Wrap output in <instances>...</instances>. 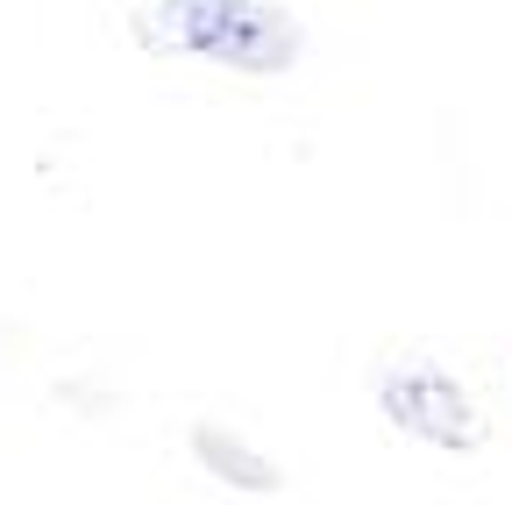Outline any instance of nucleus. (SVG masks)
Here are the masks:
<instances>
[{"label":"nucleus","mask_w":512,"mask_h":505,"mask_svg":"<svg viewBox=\"0 0 512 505\" xmlns=\"http://www.w3.org/2000/svg\"><path fill=\"white\" fill-rule=\"evenodd\" d=\"M192 463H200L221 491H242V498H285V470L271 456H256L235 427H192Z\"/></svg>","instance_id":"7ed1b4c3"},{"label":"nucleus","mask_w":512,"mask_h":505,"mask_svg":"<svg viewBox=\"0 0 512 505\" xmlns=\"http://www.w3.org/2000/svg\"><path fill=\"white\" fill-rule=\"evenodd\" d=\"M377 413L392 420L399 434L427 441V449H448V456H470V449H484V441H491L477 399H470L448 370H434V363L384 370V377H377Z\"/></svg>","instance_id":"f03ea898"},{"label":"nucleus","mask_w":512,"mask_h":505,"mask_svg":"<svg viewBox=\"0 0 512 505\" xmlns=\"http://www.w3.org/2000/svg\"><path fill=\"white\" fill-rule=\"evenodd\" d=\"M57 399H72L79 413H107V406H114L107 392H86V385H57Z\"/></svg>","instance_id":"20e7f679"},{"label":"nucleus","mask_w":512,"mask_h":505,"mask_svg":"<svg viewBox=\"0 0 512 505\" xmlns=\"http://www.w3.org/2000/svg\"><path fill=\"white\" fill-rule=\"evenodd\" d=\"M128 36L157 57H207L242 79H278L306 57V29L271 0H150Z\"/></svg>","instance_id":"f257e3e1"}]
</instances>
